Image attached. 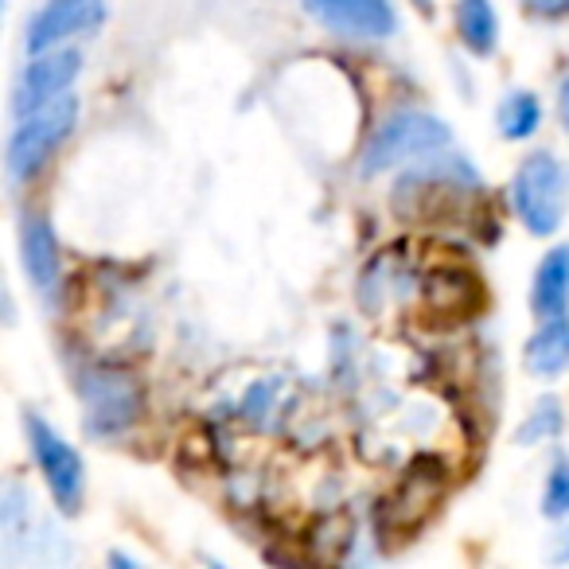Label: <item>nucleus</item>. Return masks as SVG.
<instances>
[{"instance_id":"1","label":"nucleus","mask_w":569,"mask_h":569,"mask_svg":"<svg viewBox=\"0 0 569 569\" xmlns=\"http://www.w3.org/2000/svg\"><path fill=\"white\" fill-rule=\"evenodd\" d=\"M452 144V129L445 126L437 113L426 110H398L387 121L375 126V133L367 137L363 157H359V172L371 180L398 164H413V160L437 157Z\"/></svg>"},{"instance_id":"2","label":"nucleus","mask_w":569,"mask_h":569,"mask_svg":"<svg viewBox=\"0 0 569 569\" xmlns=\"http://www.w3.org/2000/svg\"><path fill=\"white\" fill-rule=\"evenodd\" d=\"M511 203L522 227L538 238L558 234L569 207V168L553 152H530L511 180Z\"/></svg>"},{"instance_id":"3","label":"nucleus","mask_w":569,"mask_h":569,"mask_svg":"<svg viewBox=\"0 0 569 569\" xmlns=\"http://www.w3.org/2000/svg\"><path fill=\"white\" fill-rule=\"evenodd\" d=\"M74 126H79V98L74 94H63L56 102L40 106V110L24 113L9 137V152H4V164H9L12 180L20 183L40 176L43 164L56 157L59 144L74 133Z\"/></svg>"},{"instance_id":"4","label":"nucleus","mask_w":569,"mask_h":569,"mask_svg":"<svg viewBox=\"0 0 569 569\" xmlns=\"http://www.w3.org/2000/svg\"><path fill=\"white\" fill-rule=\"evenodd\" d=\"M24 433L51 499L59 503V511L74 515L82 507V496H87V465H82L79 449L36 410L24 413Z\"/></svg>"},{"instance_id":"5","label":"nucleus","mask_w":569,"mask_h":569,"mask_svg":"<svg viewBox=\"0 0 569 569\" xmlns=\"http://www.w3.org/2000/svg\"><path fill=\"white\" fill-rule=\"evenodd\" d=\"M82 402H87V433L118 437L133 429L144 413V390L133 375L118 367H90L79 379Z\"/></svg>"},{"instance_id":"6","label":"nucleus","mask_w":569,"mask_h":569,"mask_svg":"<svg viewBox=\"0 0 569 569\" xmlns=\"http://www.w3.org/2000/svg\"><path fill=\"white\" fill-rule=\"evenodd\" d=\"M106 24V0H48L28 20V56L67 48L79 36H94Z\"/></svg>"},{"instance_id":"7","label":"nucleus","mask_w":569,"mask_h":569,"mask_svg":"<svg viewBox=\"0 0 569 569\" xmlns=\"http://www.w3.org/2000/svg\"><path fill=\"white\" fill-rule=\"evenodd\" d=\"M309 20L351 40H387L398 28L395 0H301Z\"/></svg>"},{"instance_id":"8","label":"nucleus","mask_w":569,"mask_h":569,"mask_svg":"<svg viewBox=\"0 0 569 569\" xmlns=\"http://www.w3.org/2000/svg\"><path fill=\"white\" fill-rule=\"evenodd\" d=\"M82 74V56L74 48H51L32 56V63L24 67L17 82V94H12V110L17 118L40 110V106L56 102V98L71 94V87Z\"/></svg>"},{"instance_id":"9","label":"nucleus","mask_w":569,"mask_h":569,"mask_svg":"<svg viewBox=\"0 0 569 569\" xmlns=\"http://www.w3.org/2000/svg\"><path fill=\"white\" fill-rule=\"evenodd\" d=\"M20 258H24V273L40 297H56L59 281H63V250H59L56 227L48 214L28 211L20 222Z\"/></svg>"},{"instance_id":"10","label":"nucleus","mask_w":569,"mask_h":569,"mask_svg":"<svg viewBox=\"0 0 569 569\" xmlns=\"http://www.w3.org/2000/svg\"><path fill=\"white\" fill-rule=\"evenodd\" d=\"M530 309L538 320L569 317V246H553L535 269L530 284Z\"/></svg>"},{"instance_id":"11","label":"nucleus","mask_w":569,"mask_h":569,"mask_svg":"<svg viewBox=\"0 0 569 569\" xmlns=\"http://www.w3.org/2000/svg\"><path fill=\"white\" fill-rule=\"evenodd\" d=\"M522 363L535 379H558L569 371V317L542 320L535 336L522 348Z\"/></svg>"},{"instance_id":"12","label":"nucleus","mask_w":569,"mask_h":569,"mask_svg":"<svg viewBox=\"0 0 569 569\" xmlns=\"http://www.w3.org/2000/svg\"><path fill=\"white\" fill-rule=\"evenodd\" d=\"M457 32L472 56L488 59L499 48V17L491 0H457Z\"/></svg>"},{"instance_id":"13","label":"nucleus","mask_w":569,"mask_h":569,"mask_svg":"<svg viewBox=\"0 0 569 569\" xmlns=\"http://www.w3.org/2000/svg\"><path fill=\"white\" fill-rule=\"evenodd\" d=\"M496 121L507 141H527L538 129V121H542V106H538V98L530 94V90H511V94L499 102Z\"/></svg>"},{"instance_id":"14","label":"nucleus","mask_w":569,"mask_h":569,"mask_svg":"<svg viewBox=\"0 0 569 569\" xmlns=\"http://www.w3.org/2000/svg\"><path fill=\"white\" fill-rule=\"evenodd\" d=\"M561 429H566V410H561L558 398H538L530 418L515 429V445L519 449H530V445H546V441H558Z\"/></svg>"},{"instance_id":"15","label":"nucleus","mask_w":569,"mask_h":569,"mask_svg":"<svg viewBox=\"0 0 569 569\" xmlns=\"http://www.w3.org/2000/svg\"><path fill=\"white\" fill-rule=\"evenodd\" d=\"M542 515L546 519H566L569 515V460L558 457L546 476V488H542Z\"/></svg>"},{"instance_id":"16","label":"nucleus","mask_w":569,"mask_h":569,"mask_svg":"<svg viewBox=\"0 0 569 569\" xmlns=\"http://www.w3.org/2000/svg\"><path fill=\"white\" fill-rule=\"evenodd\" d=\"M522 9L538 20H561L569 17V0H522Z\"/></svg>"},{"instance_id":"17","label":"nucleus","mask_w":569,"mask_h":569,"mask_svg":"<svg viewBox=\"0 0 569 569\" xmlns=\"http://www.w3.org/2000/svg\"><path fill=\"white\" fill-rule=\"evenodd\" d=\"M550 561H569V527L561 535H553L550 542Z\"/></svg>"},{"instance_id":"18","label":"nucleus","mask_w":569,"mask_h":569,"mask_svg":"<svg viewBox=\"0 0 569 569\" xmlns=\"http://www.w3.org/2000/svg\"><path fill=\"white\" fill-rule=\"evenodd\" d=\"M558 113H561V121H566V129H569V79L561 82V90H558Z\"/></svg>"},{"instance_id":"19","label":"nucleus","mask_w":569,"mask_h":569,"mask_svg":"<svg viewBox=\"0 0 569 569\" xmlns=\"http://www.w3.org/2000/svg\"><path fill=\"white\" fill-rule=\"evenodd\" d=\"M413 4H418L421 17H433V0H413Z\"/></svg>"}]
</instances>
